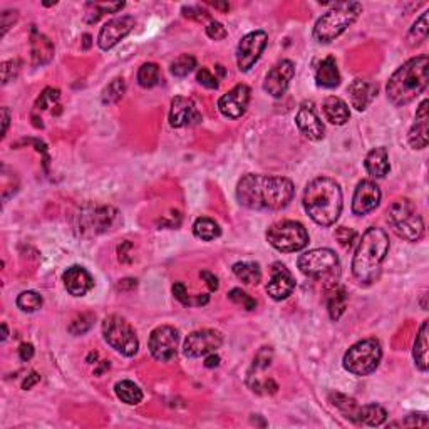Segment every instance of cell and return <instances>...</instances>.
<instances>
[{"instance_id":"47","label":"cell","mask_w":429,"mask_h":429,"mask_svg":"<svg viewBox=\"0 0 429 429\" xmlns=\"http://www.w3.org/2000/svg\"><path fill=\"white\" fill-rule=\"evenodd\" d=\"M206 36L210 37V39L213 40H223L225 37L228 36L227 29L223 27V24H220V22H212V24L206 27Z\"/></svg>"},{"instance_id":"48","label":"cell","mask_w":429,"mask_h":429,"mask_svg":"<svg viewBox=\"0 0 429 429\" xmlns=\"http://www.w3.org/2000/svg\"><path fill=\"white\" fill-rule=\"evenodd\" d=\"M270 360H272V349L270 347H262L260 352L257 354L254 360L255 369H265L270 366Z\"/></svg>"},{"instance_id":"5","label":"cell","mask_w":429,"mask_h":429,"mask_svg":"<svg viewBox=\"0 0 429 429\" xmlns=\"http://www.w3.org/2000/svg\"><path fill=\"white\" fill-rule=\"evenodd\" d=\"M363 12V5L359 2H337L332 9L327 10L323 16L315 22L314 37L319 42H332L342 32L347 31L359 14Z\"/></svg>"},{"instance_id":"12","label":"cell","mask_w":429,"mask_h":429,"mask_svg":"<svg viewBox=\"0 0 429 429\" xmlns=\"http://www.w3.org/2000/svg\"><path fill=\"white\" fill-rule=\"evenodd\" d=\"M180 344V332L171 326H160L149 336V352L158 363H169L175 359Z\"/></svg>"},{"instance_id":"6","label":"cell","mask_w":429,"mask_h":429,"mask_svg":"<svg viewBox=\"0 0 429 429\" xmlns=\"http://www.w3.org/2000/svg\"><path fill=\"white\" fill-rule=\"evenodd\" d=\"M119 220L118 210L108 205H88L81 206L74 214L73 227L74 232L82 238H93V236L103 235L112 230Z\"/></svg>"},{"instance_id":"57","label":"cell","mask_w":429,"mask_h":429,"mask_svg":"<svg viewBox=\"0 0 429 429\" xmlns=\"http://www.w3.org/2000/svg\"><path fill=\"white\" fill-rule=\"evenodd\" d=\"M212 5L217 7V9H221V10H228L230 9V5L228 3H218V2H212Z\"/></svg>"},{"instance_id":"13","label":"cell","mask_w":429,"mask_h":429,"mask_svg":"<svg viewBox=\"0 0 429 429\" xmlns=\"http://www.w3.org/2000/svg\"><path fill=\"white\" fill-rule=\"evenodd\" d=\"M267 42H269V36L263 31H255L247 34L236 47V66H238L240 73H248L255 62L260 59V56L265 51Z\"/></svg>"},{"instance_id":"56","label":"cell","mask_w":429,"mask_h":429,"mask_svg":"<svg viewBox=\"0 0 429 429\" xmlns=\"http://www.w3.org/2000/svg\"><path fill=\"white\" fill-rule=\"evenodd\" d=\"M205 366L206 367H218L220 366V357L214 356V352L208 354V356H206V360H205Z\"/></svg>"},{"instance_id":"52","label":"cell","mask_w":429,"mask_h":429,"mask_svg":"<svg viewBox=\"0 0 429 429\" xmlns=\"http://www.w3.org/2000/svg\"><path fill=\"white\" fill-rule=\"evenodd\" d=\"M19 356H21V360H24V363L31 360L34 357V345L29 344V342L21 344V347H19Z\"/></svg>"},{"instance_id":"34","label":"cell","mask_w":429,"mask_h":429,"mask_svg":"<svg viewBox=\"0 0 429 429\" xmlns=\"http://www.w3.org/2000/svg\"><path fill=\"white\" fill-rule=\"evenodd\" d=\"M193 233L197 238L203 240V242H212V240L218 238L221 235V228L212 218L201 217L195 220Z\"/></svg>"},{"instance_id":"30","label":"cell","mask_w":429,"mask_h":429,"mask_svg":"<svg viewBox=\"0 0 429 429\" xmlns=\"http://www.w3.org/2000/svg\"><path fill=\"white\" fill-rule=\"evenodd\" d=\"M428 330H429V322L424 321L421 326L419 332H417L416 341H414L413 347V357L414 363L419 371L426 372L428 371Z\"/></svg>"},{"instance_id":"9","label":"cell","mask_w":429,"mask_h":429,"mask_svg":"<svg viewBox=\"0 0 429 429\" xmlns=\"http://www.w3.org/2000/svg\"><path fill=\"white\" fill-rule=\"evenodd\" d=\"M382 359V347L376 339H364L354 344L344 356V369L354 376H369Z\"/></svg>"},{"instance_id":"8","label":"cell","mask_w":429,"mask_h":429,"mask_svg":"<svg viewBox=\"0 0 429 429\" xmlns=\"http://www.w3.org/2000/svg\"><path fill=\"white\" fill-rule=\"evenodd\" d=\"M300 272L308 278L336 284L341 277V260L330 248H315L300 255L297 260Z\"/></svg>"},{"instance_id":"16","label":"cell","mask_w":429,"mask_h":429,"mask_svg":"<svg viewBox=\"0 0 429 429\" xmlns=\"http://www.w3.org/2000/svg\"><path fill=\"white\" fill-rule=\"evenodd\" d=\"M134 24H136V21L131 16L111 19V21L104 24V27H101L99 36H97V46L103 51H109L116 44L121 42L127 34H131V31L134 29Z\"/></svg>"},{"instance_id":"50","label":"cell","mask_w":429,"mask_h":429,"mask_svg":"<svg viewBox=\"0 0 429 429\" xmlns=\"http://www.w3.org/2000/svg\"><path fill=\"white\" fill-rule=\"evenodd\" d=\"M17 19H19L17 10H5V12L2 14V36H5L7 31L16 24Z\"/></svg>"},{"instance_id":"29","label":"cell","mask_w":429,"mask_h":429,"mask_svg":"<svg viewBox=\"0 0 429 429\" xmlns=\"http://www.w3.org/2000/svg\"><path fill=\"white\" fill-rule=\"evenodd\" d=\"M347 307V292L342 285L330 284L329 292H327V308H329V315L332 321H339L342 314Z\"/></svg>"},{"instance_id":"23","label":"cell","mask_w":429,"mask_h":429,"mask_svg":"<svg viewBox=\"0 0 429 429\" xmlns=\"http://www.w3.org/2000/svg\"><path fill=\"white\" fill-rule=\"evenodd\" d=\"M62 280H64V287H66V291L74 297L86 295V293L94 287V280H93L91 273L79 265L69 267V269L64 272Z\"/></svg>"},{"instance_id":"55","label":"cell","mask_w":429,"mask_h":429,"mask_svg":"<svg viewBox=\"0 0 429 429\" xmlns=\"http://www.w3.org/2000/svg\"><path fill=\"white\" fill-rule=\"evenodd\" d=\"M10 123V111L9 108H2V136H5Z\"/></svg>"},{"instance_id":"58","label":"cell","mask_w":429,"mask_h":429,"mask_svg":"<svg viewBox=\"0 0 429 429\" xmlns=\"http://www.w3.org/2000/svg\"><path fill=\"white\" fill-rule=\"evenodd\" d=\"M9 337V329H7V323H2V341Z\"/></svg>"},{"instance_id":"53","label":"cell","mask_w":429,"mask_h":429,"mask_svg":"<svg viewBox=\"0 0 429 429\" xmlns=\"http://www.w3.org/2000/svg\"><path fill=\"white\" fill-rule=\"evenodd\" d=\"M199 275L205 278L206 284H208V287H210V291H212V292L218 291V278L214 277L213 273H210V272H201V273H199Z\"/></svg>"},{"instance_id":"54","label":"cell","mask_w":429,"mask_h":429,"mask_svg":"<svg viewBox=\"0 0 429 429\" xmlns=\"http://www.w3.org/2000/svg\"><path fill=\"white\" fill-rule=\"evenodd\" d=\"M40 381V376L36 374V372H31V376H27V379H25L24 384H22V389H31L32 386H36L37 382Z\"/></svg>"},{"instance_id":"35","label":"cell","mask_w":429,"mask_h":429,"mask_svg":"<svg viewBox=\"0 0 429 429\" xmlns=\"http://www.w3.org/2000/svg\"><path fill=\"white\" fill-rule=\"evenodd\" d=\"M114 391H116V396L121 399L124 404H127V406H136L143 401L141 389H139L133 381H127V379L126 381H119L118 384H116Z\"/></svg>"},{"instance_id":"1","label":"cell","mask_w":429,"mask_h":429,"mask_svg":"<svg viewBox=\"0 0 429 429\" xmlns=\"http://www.w3.org/2000/svg\"><path fill=\"white\" fill-rule=\"evenodd\" d=\"M295 195L289 178L269 175H245L236 186V199L255 212H280L287 208Z\"/></svg>"},{"instance_id":"46","label":"cell","mask_w":429,"mask_h":429,"mask_svg":"<svg viewBox=\"0 0 429 429\" xmlns=\"http://www.w3.org/2000/svg\"><path fill=\"white\" fill-rule=\"evenodd\" d=\"M2 84H7V82L12 81L14 77L17 76L19 73V62L17 61H5L2 62Z\"/></svg>"},{"instance_id":"49","label":"cell","mask_w":429,"mask_h":429,"mask_svg":"<svg viewBox=\"0 0 429 429\" xmlns=\"http://www.w3.org/2000/svg\"><path fill=\"white\" fill-rule=\"evenodd\" d=\"M336 236H337L339 242H341V245H342V247L351 248V245H352V240L356 238V232L349 230V228H345V227H341V228H339V230H337Z\"/></svg>"},{"instance_id":"11","label":"cell","mask_w":429,"mask_h":429,"mask_svg":"<svg viewBox=\"0 0 429 429\" xmlns=\"http://www.w3.org/2000/svg\"><path fill=\"white\" fill-rule=\"evenodd\" d=\"M103 336L104 341L111 345L114 351L126 357H133L139 349V341L136 332L126 319L119 315H109L103 321Z\"/></svg>"},{"instance_id":"14","label":"cell","mask_w":429,"mask_h":429,"mask_svg":"<svg viewBox=\"0 0 429 429\" xmlns=\"http://www.w3.org/2000/svg\"><path fill=\"white\" fill-rule=\"evenodd\" d=\"M223 344V336L218 330L213 329H201L195 330L188 336L183 345V354L190 359H197V357H206L208 354H213L214 351L221 347Z\"/></svg>"},{"instance_id":"42","label":"cell","mask_w":429,"mask_h":429,"mask_svg":"<svg viewBox=\"0 0 429 429\" xmlns=\"http://www.w3.org/2000/svg\"><path fill=\"white\" fill-rule=\"evenodd\" d=\"M228 299H230L233 304H236V306H242L245 310H255V308H257V300L252 299V297L248 295L247 292H243L242 289H233V291L228 293Z\"/></svg>"},{"instance_id":"33","label":"cell","mask_w":429,"mask_h":429,"mask_svg":"<svg viewBox=\"0 0 429 429\" xmlns=\"http://www.w3.org/2000/svg\"><path fill=\"white\" fill-rule=\"evenodd\" d=\"M233 273L247 285H257L262 280L260 265L255 262H238L233 265Z\"/></svg>"},{"instance_id":"21","label":"cell","mask_w":429,"mask_h":429,"mask_svg":"<svg viewBox=\"0 0 429 429\" xmlns=\"http://www.w3.org/2000/svg\"><path fill=\"white\" fill-rule=\"evenodd\" d=\"M201 121V114H199L197 104L188 97L176 96L171 101V109H169V124L171 127H184L193 126Z\"/></svg>"},{"instance_id":"15","label":"cell","mask_w":429,"mask_h":429,"mask_svg":"<svg viewBox=\"0 0 429 429\" xmlns=\"http://www.w3.org/2000/svg\"><path fill=\"white\" fill-rule=\"evenodd\" d=\"M293 76H295V64L289 59H284L269 71L265 81H263V91L278 99L287 93Z\"/></svg>"},{"instance_id":"24","label":"cell","mask_w":429,"mask_h":429,"mask_svg":"<svg viewBox=\"0 0 429 429\" xmlns=\"http://www.w3.org/2000/svg\"><path fill=\"white\" fill-rule=\"evenodd\" d=\"M349 99L357 111H366L378 96V86L367 79H354L347 88Z\"/></svg>"},{"instance_id":"2","label":"cell","mask_w":429,"mask_h":429,"mask_svg":"<svg viewBox=\"0 0 429 429\" xmlns=\"http://www.w3.org/2000/svg\"><path fill=\"white\" fill-rule=\"evenodd\" d=\"M387 252H389L387 233L378 227L366 230L352 258L354 278L363 285H371L372 282L378 280Z\"/></svg>"},{"instance_id":"36","label":"cell","mask_w":429,"mask_h":429,"mask_svg":"<svg viewBox=\"0 0 429 429\" xmlns=\"http://www.w3.org/2000/svg\"><path fill=\"white\" fill-rule=\"evenodd\" d=\"M428 16H429V10L421 14V17L417 19V21L413 24V27L409 29V34H408L409 46H419L423 40L428 39V34H429Z\"/></svg>"},{"instance_id":"44","label":"cell","mask_w":429,"mask_h":429,"mask_svg":"<svg viewBox=\"0 0 429 429\" xmlns=\"http://www.w3.org/2000/svg\"><path fill=\"white\" fill-rule=\"evenodd\" d=\"M197 81L201 86H205L206 89H218L220 82H218V77L212 74V71L206 69V67H201L197 74Z\"/></svg>"},{"instance_id":"37","label":"cell","mask_w":429,"mask_h":429,"mask_svg":"<svg viewBox=\"0 0 429 429\" xmlns=\"http://www.w3.org/2000/svg\"><path fill=\"white\" fill-rule=\"evenodd\" d=\"M138 82L141 88H154L160 82V67L154 62H146L139 67Z\"/></svg>"},{"instance_id":"40","label":"cell","mask_w":429,"mask_h":429,"mask_svg":"<svg viewBox=\"0 0 429 429\" xmlns=\"http://www.w3.org/2000/svg\"><path fill=\"white\" fill-rule=\"evenodd\" d=\"M17 307L22 312H36L42 307V297L34 291H25L17 297Z\"/></svg>"},{"instance_id":"18","label":"cell","mask_w":429,"mask_h":429,"mask_svg":"<svg viewBox=\"0 0 429 429\" xmlns=\"http://www.w3.org/2000/svg\"><path fill=\"white\" fill-rule=\"evenodd\" d=\"M295 124L300 133L310 141H321L326 136V127H323L321 118L315 112L312 101H306V103L300 104L295 116Z\"/></svg>"},{"instance_id":"39","label":"cell","mask_w":429,"mask_h":429,"mask_svg":"<svg viewBox=\"0 0 429 429\" xmlns=\"http://www.w3.org/2000/svg\"><path fill=\"white\" fill-rule=\"evenodd\" d=\"M197 67V59L190 54H183L171 62V74L175 77H186Z\"/></svg>"},{"instance_id":"38","label":"cell","mask_w":429,"mask_h":429,"mask_svg":"<svg viewBox=\"0 0 429 429\" xmlns=\"http://www.w3.org/2000/svg\"><path fill=\"white\" fill-rule=\"evenodd\" d=\"M124 91H126L124 79L123 77L114 79V81L109 82L106 88H104L103 96H101L103 104H116L118 101H121V97L124 96Z\"/></svg>"},{"instance_id":"28","label":"cell","mask_w":429,"mask_h":429,"mask_svg":"<svg viewBox=\"0 0 429 429\" xmlns=\"http://www.w3.org/2000/svg\"><path fill=\"white\" fill-rule=\"evenodd\" d=\"M364 164H366L367 173L372 176V178H384V176L391 171L389 154H387V149L384 148V146L371 149L366 156Z\"/></svg>"},{"instance_id":"45","label":"cell","mask_w":429,"mask_h":429,"mask_svg":"<svg viewBox=\"0 0 429 429\" xmlns=\"http://www.w3.org/2000/svg\"><path fill=\"white\" fill-rule=\"evenodd\" d=\"M58 99H59V89L47 88L46 91L40 94L39 99H37L36 108L37 109H47V108H51L54 103H58Z\"/></svg>"},{"instance_id":"51","label":"cell","mask_w":429,"mask_h":429,"mask_svg":"<svg viewBox=\"0 0 429 429\" xmlns=\"http://www.w3.org/2000/svg\"><path fill=\"white\" fill-rule=\"evenodd\" d=\"M173 295H175V299L180 300L183 306H191V300L186 293V287H184L182 282H178V284L173 285Z\"/></svg>"},{"instance_id":"22","label":"cell","mask_w":429,"mask_h":429,"mask_svg":"<svg viewBox=\"0 0 429 429\" xmlns=\"http://www.w3.org/2000/svg\"><path fill=\"white\" fill-rule=\"evenodd\" d=\"M429 101L424 99L419 104L416 111V118H414V124L408 134V141L413 149H424L429 143Z\"/></svg>"},{"instance_id":"43","label":"cell","mask_w":429,"mask_h":429,"mask_svg":"<svg viewBox=\"0 0 429 429\" xmlns=\"http://www.w3.org/2000/svg\"><path fill=\"white\" fill-rule=\"evenodd\" d=\"M428 416L426 414H409L406 416V419L402 421H396V423H391V428H396V426H404V428H426L428 426Z\"/></svg>"},{"instance_id":"7","label":"cell","mask_w":429,"mask_h":429,"mask_svg":"<svg viewBox=\"0 0 429 429\" xmlns=\"http://www.w3.org/2000/svg\"><path fill=\"white\" fill-rule=\"evenodd\" d=\"M387 223L406 242H417L424 235L423 218L408 198H399L387 208Z\"/></svg>"},{"instance_id":"17","label":"cell","mask_w":429,"mask_h":429,"mask_svg":"<svg viewBox=\"0 0 429 429\" xmlns=\"http://www.w3.org/2000/svg\"><path fill=\"white\" fill-rule=\"evenodd\" d=\"M250 88L245 84H238L220 97L218 109L225 118L238 119L245 114L248 103H250Z\"/></svg>"},{"instance_id":"31","label":"cell","mask_w":429,"mask_h":429,"mask_svg":"<svg viewBox=\"0 0 429 429\" xmlns=\"http://www.w3.org/2000/svg\"><path fill=\"white\" fill-rule=\"evenodd\" d=\"M329 399H330V402H332V404L339 409V411H341V414L345 417V419L352 421V423L357 424V421H359L360 406L357 404L356 399L344 396V394H339V393H332Z\"/></svg>"},{"instance_id":"19","label":"cell","mask_w":429,"mask_h":429,"mask_svg":"<svg viewBox=\"0 0 429 429\" xmlns=\"http://www.w3.org/2000/svg\"><path fill=\"white\" fill-rule=\"evenodd\" d=\"M381 203V190L374 182H369V180H363L357 184L356 191H354L352 198V212L357 217H364L374 212L376 208Z\"/></svg>"},{"instance_id":"27","label":"cell","mask_w":429,"mask_h":429,"mask_svg":"<svg viewBox=\"0 0 429 429\" xmlns=\"http://www.w3.org/2000/svg\"><path fill=\"white\" fill-rule=\"evenodd\" d=\"M315 82L319 88L323 89H334L341 84V73H339L337 62L332 56L319 64L317 71H315Z\"/></svg>"},{"instance_id":"20","label":"cell","mask_w":429,"mask_h":429,"mask_svg":"<svg viewBox=\"0 0 429 429\" xmlns=\"http://www.w3.org/2000/svg\"><path fill=\"white\" fill-rule=\"evenodd\" d=\"M295 291V280L291 270L282 263H273L270 269V280L267 284V293L273 300H285Z\"/></svg>"},{"instance_id":"4","label":"cell","mask_w":429,"mask_h":429,"mask_svg":"<svg viewBox=\"0 0 429 429\" xmlns=\"http://www.w3.org/2000/svg\"><path fill=\"white\" fill-rule=\"evenodd\" d=\"M429 59L426 56L409 59L389 77L386 86L387 99L396 108L413 103L428 88Z\"/></svg>"},{"instance_id":"41","label":"cell","mask_w":429,"mask_h":429,"mask_svg":"<svg viewBox=\"0 0 429 429\" xmlns=\"http://www.w3.org/2000/svg\"><path fill=\"white\" fill-rule=\"evenodd\" d=\"M93 323H94L93 314H81V315H77L73 322H71L69 332L73 334V336H82V334H86L89 329H91Z\"/></svg>"},{"instance_id":"32","label":"cell","mask_w":429,"mask_h":429,"mask_svg":"<svg viewBox=\"0 0 429 429\" xmlns=\"http://www.w3.org/2000/svg\"><path fill=\"white\" fill-rule=\"evenodd\" d=\"M387 413L382 406L379 404H366L360 406L359 409V426H381L386 421Z\"/></svg>"},{"instance_id":"10","label":"cell","mask_w":429,"mask_h":429,"mask_svg":"<svg viewBox=\"0 0 429 429\" xmlns=\"http://www.w3.org/2000/svg\"><path fill=\"white\" fill-rule=\"evenodd\" d=\"M267 240L282 254H293V252L304 250L308 245V233L299 221L284 220L273 223L267 230Z\"/></svg>"},{"instance_id":"26","label":"cell","mask_w":429,"mask_h":429,"mask_svg":"<svg viewBox=\"0 0 429 429\" xmlns=\"http://www.w3.org/2000/svg\"><path fill=\"white\" fill-rule=\"evenodd\" d=\"M31 52L34 66H46L54 58V44L44 34L34 31L31 37Z\"/></svg>"},{"instance_id":"3","label":"cell","mask_w":429,"mask_h":429,"mask_svg":"<svg viewBox=\"0 0 429 429\" xmlns=\"http://www.w3.org/2000/svg\"><path fill=\"white\" fill-rule=\"evenodd\" d=\"M304 208L321 227H332L342 213V190L327 176L312 180L304 193Z\"/></svg>"},{"instance_id":"25","label":"cell","mask_w":429,"mask_h":429,"mask_svg":"<svg viewBox=\"0 0 429 429\" xmlns=\"http://www.w3.org/2000/svg\"><path fill=\"white\" fill-rule=\"evenodd\" d=\"M322 112L327 121L336 124V126H344L349 121V118H351V111H349L347 103L336 96H329L323 99Z\"/></svg>"}]
</instances>
